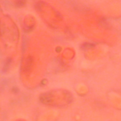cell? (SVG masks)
Wrapping results in <instances>:
<instances>
[{
  "instance_id": "2",
  "label": "cell",
  "mask_w": 121,
  "mask_h": 121,
  "mask_svg": "<svg viewBox=\"0 0 121 121\" xmlns=\"http://www.w3.org/2000/svg\"><path fill=\"white\" fill-rule=\"evenodd\" d=\"M10 62H11V59H7V60L5 61V64H4V66H3V72H5L7 70V69H8V68L10 65Z\"/></svg>"
},
{
  "instance_id": "4",
  "label": "cell",
  "mask_w": 121,
  "mask_h": 121,
  "mask_svg": "<svg viewBox=\"0 0 121 121\" xmlns=\"http://www.w3.org/2000/svg\"><path fill=\"white\" fill-rule=\"evenodd\" d=\"M12 91L13 93H18L19 92V89H18V88L17 87L14 86V87H12Z\"/></svg>"
},
{
  "instance_id": "3",
  "label": "cell",
  "mask_w": 121,
  "mask_h": 121,
  "mask_svg": "<svg viewBox=\"0 0 121 121\" xmlns=\"http://www.w3.org/2000/svg\"><path fill=\"white\" fill-rule=\"evenodd\" d=\"M82 46L83 49H87V48L91 47L92 46V44H89L88 43H86L83 44V45Z\"/></svg>"
},
{
  "instance_id": "1",
  "label": "cell",
  "mask_w": 121,
  "mask_h": 121,
  "mask_svg": "<svg viewBox=\"0 0 121 121\" xmlns=\"http://www.w3.org/2000/svg\"><path fill=\"white\" fill-rule=\"evenodd\" d=\"M32 64V59L31 57H29L27 60L26 61V64L25 66V69L26 71H28L29 70L30 68L31 67Z\"/></svg>"
}]
</instances>
